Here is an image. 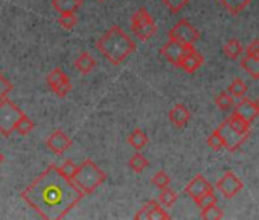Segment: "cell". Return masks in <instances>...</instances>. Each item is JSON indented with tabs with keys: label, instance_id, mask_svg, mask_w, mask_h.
<instances>
[{
	"label": "cell",
	"instance_id": "obj_1",
	"mask_svg": "<svg viewBox=\"0 0 259 220\" xmlns=\"http://www.w3.org/2000/svg\"><path fill=\"white\" fill-rule=\"evenodd\" d=\"M82 197V191L54 164L22 191V199L46 220L64 218Z\"/></svg>",
	"mask_w": 259,
	"mask_h": 220
},
{
	"label": "cell",
	"instance_id": "obj_2",
	"mask_svg": "<svg viewBox=\"0 0 259 220\" xmlns=\"http://www.w3.org/2000/svg\"><path fill=\"white\" fill-rule=\"evenodd\" d=\"M96 49L114 66L123 63L130 55L136 51L135 42L130 39L126 32H123L119 26H111L107 32H104L98 42Z\"/></svg>",
	"mask_w": 259,
	"mask_h": 220
},
{
	"label": "cell",
	"instance_id": "obj_3",
	"mask_svg": "<svg viewBox=\"0 0 259 220\" xmlns=\"http://www.w3.org/2000/svg\"><path fill=\"white\" fill-rule=\"evenodd\" d=\"M105 179H107V174L92 159H87L79 167H76V171L70 180L85 196V194H92L99 185L105 182Z\"/></svg>",
	"mask_w": 259,
	"mask_h": 220
},
{
	"label": "cell",
	"instance_id": "obj_4",
	"mask_svg": "<svg viewBox=\"0 0 259 220\" xmlns=\"http://www.w3.org/2000/svg\"><path fill=\"white\" fill-rule=\"evenodd\" d=\"M23 114L25 112H22V108L11 99L5 98L0 101V133L2 136L10 138L13 135L16 123Z\"/></svg>",
	"mask_w": 259,
	"mask_h": 220
},
{
	"label": "cell",
	"instance_id": "obj_5",
	"mask_svg": "<svg viewBox=\"0 0 259 220\" xmlns=\"http://www.w3.org/2000/svg\"><path fill=\"white\" fill-rule=\"evenodd\" d=\"M132 31L142 42L150 40L157 32L156 22H154V19L151 17V14L148 13L147 8L142 7L133 14V17H132Z\"/></svg>",
	"mask_w": 259,
	"mask_h": 220
},
{
	"label": "cell",
	"instance_id": "obj_6",
	"mask_svg": "<svg viewBox=\"0 0 259 220\" xmlns=\"http://www.w3.org/2000/svg\"><path fill=\"white\" fill-rule=\"evenodd\" d=\"M168 37L169 40H176L179 43H183V45H189V46H194V43L200 39V32L186 20H180L177 22L168 32Z\"/></svg>",
	"mask_w": 259,
	"mask_h": 220
},
{
	"label": "cell",
	"instance_id": "obj_7",
	"mask_svg": "<svg viewBox=\"0 0 259 220\" xmlns=\"http://www.w3.org/2000/svg\"><path fill=\"white\" fill-rule=\"evenodd\" d=\"M46 81H48V86L51 87V90L60 98H64L72 90V84H70V80H69L67 74L60 67L51 70Z\"/></svg>",
	"mask_w": 259,
	"mask_h": 220
},
{
	"label": "cell",
	"instance_id": "obj_8",
	"mask_svg": "<svg viewBox=\"0 0 259 220\" xmlns=\"http://www.w3.org/2000/svg\"><path fill=\"white\" fill-rule=\"evenodd\" d=\"M217 132L221 135V138H223V142H224V149H227L229 152H235V150H238L244 142H245V139H247V136H244V135H241V133H238L230 124H229V121L226 120L224 123H221L220 124V127L217 129Z\"/></svg>",
	"mask_w": 259,
	"mask_h": 220
},
{
	"label": "cell",
	"instance_id": "obj_9",
	"mask_svg": "<svg viewBox=\"0 0 259 220\" xmlns=\"http://www.w3.org/2000/svg\"><path fill=\"white\" fill-rule=\"evenodd\" d=\"M217 188L224 197L232 199L242 190V182L235 176L233 171H226L223 177L217 182Z\"/></svg>",
	"mask_w": 259,
	"mask_h": 220
},
{
	"label": "cell",
	"instance_id": "obj_10",
	"mask_svg": "<svg viewBox=\"0 0 259 220\" xmlns=\"http://www.w3.org/2000/svg\"><path fill=\"white\" fill-rule=\"evenodd\" d=\"M135 218L136 220H168L169 214L160 206L157 200H150L135 214Z\"/></svg>",
	"mask_w": 259,
	"mask_h": 220
},
{
	"label": "cell",
	"instance_id": "obj_11",
	"mask_svg": "<svg viewBox=\"0 0 259 220\" xmlns=\"http://www.w3.org/2000/svg\"><path fill=\"white\" fill-rule=\"evenodd\" d=\"M192 46L189 45H183V43H179L176 40H169L166 45H163V48L160 49V54L174 66L179 67V63L180 60L185 57V54L191 49Z\"/></svg>",
	"mask_w": 259,
	"mask_h": 220
},
{
	"label": "cell",
	"instance_id": "obj_12",
	"mask_svg": "<svg viewBox=\"0 0 259 220\" xmlns=\"http://www.w3.org/2000/svg\"><path fill=\"white\" fill-rule=\"evenodd\" d=\"M72 139L63 132V130H55L49 135L48 141H46V147L55 153V155H63L66 153L70 147H72Z\"/></svg>",
	"mask_w": 259,
	"mask_h": 220
},
{
	"label": "cell",
	"instance_id": "obj_13",
	"mask_svg": "<svg viewBox=\"0 0 259 220\" xmlns=\"http://www.w3.org/2000/svg\"><path fill=\"white\" fill-rule=\"evenodd\" d=\"M186 194L195 202L198 197H201L203 194L209 193V191H213V187L209 184V180L206 177H203L201 174H197L185 188Z\"/></svg>",
	"mask_w": 259,
	"mask_h": 220
},
{
	"label": "cell",
	"instance_id": "obj_14",
	"mask_svg": "<svg viewBox=\"0 0 259 220\" xmlns=\"http://www.w3.org/2000/svg\"><path fill=\"white\" fill-rule=\"evenodd\" d=\"M203 63H204V58H203V55L197 51V49H194V46L185 54V57L180 60V63H179V67H182L185 72H188V74H194V72H197L201 66H203Z\"/></svg>",
	"mask_w": 259,
	"mask_h": 220
},
{
	"label": "cell",
	"instance_id": "obj_15",
	"mask_svg": "<svg viewBox=\"0 0 259 220\" xmlns=\"http://www.w3.org/2000/svg\"><path fill=\"white\" fill-rule=\"evenodd\" d=\"M235 112H236L241 118H244L247 123H250V124H251V121H254V120L257 118V115H259V114H257V110H256L254 102H253L251 99L245 98V96L239 98L238 104L235 105Z\"/></svg>",
	"mask_w": 259,
	"mask_h": 220
},
{
	"label": "cell",
	"instance_id": "obj_16",
	"mask_svg": "<svg viewBox=\"0 0 259 220\" xmlns=\"http://www.w3.org/2000/svg\"><path fill=\"white\" fill-rule=\"evenodd\" d=\"M189 120H191V112L183 104H177L169 110V121L177 129H183L189 123Z\"/></svg>",
	"mask_w": 259,
	"mask_h": 220
},
{
	"label": "cell",
	"instance_id": "obj_17",
	"mask_svg": "<svg viewBox=\"0 0 259 220\" xmlns=\"http://www.w3.org/2000/svg\"><path fill=\"white\" fill-rule=\"evenodd\" d=\"M52 7L60 14L76 13L82 7V0H52Z\"/></svg>",
	"mask_w": 259,
	"mask_h": 220
},
{
	"label": "cell",
	"instance_id": "obj_18",
	"mask_svg": "<svg viewBox=\"0 0 259 220\" xmlns=\"http://www.w3.org/2000/svg\"><path fill=\"white\" fill-rule=\"evenodd\" d=\"M95 66H96V60L89 52H81L79 57L75 60V67L84 75L92 72L95 69Z\"/></svg>",
	"mask_w": 259,
	"mask_h": 220
},
{
	"label": "cell",
	"instance_id": "obj_19",
	"mask_svg": "<svg viewBox=\"0 0 259 220\" xmlns=\"http://www.w3.org/2000/svg\"><path fill=\"white\" fill-rule=\"evenodd\" d=\"M227 121H229V124H230L238 133H241V135H244V136L248 138V135H250V123H247L244 118H241L236 112H232L230 117L227 118Z\"/></svg>",
	"mask_w": 259,
	"mask_h": 220
},
{
	"label": "cell",
	"instance_id": "obj_20",
	"mask_svg": "<svg viewBox=\"0 0 259 220\" xmlns=\"http://www.w3.org/2000/svg\"><path fill=\"white\" fill-rule=\"evenodd\" d=\"M241 67L251 75L254 80L259 78V57H251V55H245L241 60Z\"/></svg>",
	"mask_w": 259,
	"mask_h": 220
},
{
	"label": "cell",
	"instance_id": "obj_21",
	"mask_svg": "<svg viewBox=\"0 0 259 220\" xmlns=\"http://www.w3.org/2000/svg\"><path fill=\"white\" fill-rule=\"evenodd\" d=\"M126 141H128V144L132 145L135 150H142L148 144V136L145 135L144 130L136 129V130H133L132 133H130V136H128Z\"/></svg>",
	"mask_w": 259,
	"mask_h": 220
},
{
	"label": "cell",
	"instance_id": "obj_22",
	"mask_svg": "<svg viewBox=\"0 0 259 220\" xmlns=\"http://www.w3.org/2000/svg\"><path fill=\"white\" fill-rule=\"evenodd\" d=\"M218 2L232 14V16H236L239 14L251 0H218Z\"/></svg>",
	"mask_w": 259,
	"mask_h": 220
},
{
	"label": "cell",
	"instance_id": "obj_23",
	"mask_svg": "<svg viewBox=\"0 0 259 220\" xmlns=\"http://www.w3.org/2000/svg\"><path fill=\"white\" fill-rule=\"evenodd\" d=\"M34 127H35L34 121H32L26 114H23V115L19 118V121L16 123L14 132H17V133L22 135V136H26V135H29V133L34 130Z\"/></svg>",
	"mask_w": 259,
	"mask_h": 220
},
{
	"label": "cell",
	"instance_id": "obj_24",
	"mask_svg": "<svg viewBox=\"0 0 259 220\" xmlns=\"http://www.w3.org/2000/svg\"><path fill=\"white\" fill-rule=\"evenodd\" d=\"M223 51H224V54H226L227 58L236 60V58H239V55L242 54V46H241V43H239L236 39H230V40L224 45Z\"/></svg>",
	"mask_w": 259,
	"mask_h": 220
},
{
	"label": "cell",
	"instance_id": "obj_25",
	"mask_svg": "<svg viewBox=\"0 0 259 220\" xmlns=\"http://www.w3.org/2000/svg\"><path fill=\"white\" fill-rule=\"evenodd\" d=\"M215 104L218 105L220 110L227 112V110H230L235 105V98L229 92H221L215 96Z\"/></svg>",
	"mask_w": 259,
	"mask_h": 220
},
{
	"label": "cell",
	"instance_id": "obj_26",
	"mask_svg": "<svg viewBox=\"0 0 259 220\" xmlns=\"http://www.w3.org/2000/svg\"><path fill=\"white\" fill-rule=\"evenodd\" d=\"M128 165H130V168H132L135 173H142V171L150 165V162L147 161V158H145L144 155L135 153V155L132 156V159H130Z\"/></svg>",
	"mask_w": 259,
	"mask_h": 220
},
{
	"label": "cell",
	"instance_id": "obj_27",
	"mask_svg": "<svg viewBox=\"0 0 259 220\" xmlns=\"http://www.w3.org/2000/svg\"><path fill=\"white\" fill-rule=\"evenodd\" d=\"M177 193L176 191H172L169 187H166V188H163L162 191H160V194H159V203L160 205H163V206H166V208H169V206H172L176 202H177Z\"/></svg>",
	"mask_w": 259,
	"mask_h": 220
},
{
	"label": "cell",
	"instance_id": "obj_28",
	"mask_svg": "<svg viewBox=\"0 0 259 220\" xmlns=\"http://www.w3.org/2000/svg\"><path fill=\"white\" fill-rule=\"evenodd\" d=\"M229 93H230L233 98H242V96H245V93H247V84H245L242 80L235 78V80L230 83V86H229Z\"/></svg>",
	"mask_w": 259,
	"mask_h": 220
},
{
	"label": "cell",
	"instance_id": "obj_29",
	"mask_svg": "<svg viewBox=\"0 0 259 220\" xmlns=\"http://www.w3.org/2000/svg\"><path fill=\"white\" fill-rule=\"evenodd\" d=\"M78 23V19L75 16V13H66V14H61L60 19H58V25L63 28V29H73Z\"/></svg>",
	"mask_w": 259,
	"mask_h": 220
},
{
	"label": "cell",
	"instance_id": "obj_30",
	"mask_svg": "<svg viewBox=\"0 0 259 220\" xmlns=\"http://www.w3.org/2000/svg\"><path fill=\"white\" fill-rule=\"evenodd\" d=\"M223 211L217 206V203L215 205H210V206H207V208H204V209H201V218H206V220H220V218H223Z\"/></svg>",
	"mask_w": 259,
	"mask_h": 220
},
{
	"label": "cell",
	"instance_id": "obj_31",
	"mask_svg": "<svg viewBox=\"0 0 259 220\" xmlns=\"http://www.w3.org/2000/svg\"><path fill=\"white\" fill-rule=\"evenodd\" d=\"M151 184H153L154 187H157V188L163 190V188L169 187V184H171V177H169L163 170H160V171H157V173L153 176Z\"/></svg>",
	"mask_w": 259,
	"mask_h": 220
},
{
	"label": "cell",
	"instance_id": "obj_32",
	"mask_svg": "<svg viewBox=\"0 0 259 220\" xmlns=\"http://www.w3.org/2000/svg\"><path fill=\"white\" fill-rule=\"evenodd\" d=\"M165 7L172 13V14H177L180 13L185 7H188L189 0H163Z\"/></svg>",
	"mask_w": 259,
	"mask_h": 220
},
{
	"label": "cell",
	"instance_id": "obj_33",
	"mask_svg": "<svg viewBox=\"0 0 259 220\" xmlns=\"http://www.w3.org/2000/svg\"><path fill=\"white\" fill-rule=\"evenodd\" d=\"M195 203L198 205L200 209H204V208H207V206H210V205H215V203H217V197H215L213 191H209V193L203 194L201 197H198V199L195 200Z\"/></svg>",
	"mask_w": 259,
	"mask_h": 220
},
{
	"label": "cell",
	"instance_id": "obj_34",
	"mask_svg": "<svg viewBox=\"0 0 259 220\" xmlns=\"http://www.w3.org/2000/svg\"><path fill=\"white\" fill-rule=\"evenodd\" d=\"M13 83L10 81V80H7L5 78V75L0 72V101L2 99H5V98H8V93L13 90Z\"/></svg>",
	"mask_w": 259,
	"mask_h": 220
},
{
	"label": "cell",
	"instance_id": "obj_35",
	"mask_svg": "<svg viewBox=\"0 0 259 220\" xmlns=\"http://www.w3.org/2000/svg\"><path fill=\"white\" fill-rule=\"evenodd\" d=\"M207 145L212 149V150H215V152H220V150H223L224 149V142H223V138H221V135L215 130L209 138H207Z\"/></svg>",
	"mask_w": 259,
	"mask_h": 220
},
{
	"label": "cell",
	"instance_id": "obj_36",
	"mask_svg": "<svg viewBox=\"0 0 259 220\" xmlns=\"http://www.w3.org/2000/svg\"><path fill=\"white\" fill-rule=\"evenodd\" d=\"M58 168H60L61 174H63L64 177H67V179H72V177H73V174H75V171H76V165H75V164H73V161H70V159L64 161V162H63V165H61V167H58Z\"/></svg>",
	"mask_w": 259,
	"mask_h": 220
},
{
	"label": "cell",
	"instance_id": "obj_37",
	"mask_svg": "<svg viewBox=\"0 0 259 220\" xmlns=\"http://www.w3.org/2000/svg\"><path fill=\"white\" fill-rule=\"evenodd\" d=\"M247 55H251V57H259V40H253L248 46H247Z\"/></svg>",
	"mask_w": 259,
	"mask_h": 220
},
{
	"label": "cell",
	"instance_id": "obj_38",
	"mask_svg": "<svg viewBox=\"0 0 259 220\" xmlns=\"http://www.w3.org/2000/svg\"><path fill=\"white\" fill-rule=\"evenodd\" d=\"M253 102H254V105H256V110H257V114H259V98H256Z\"/></svg>",
	"mask_w": 259,
	"mask_h": 220
},
{
	"label": "cell",
	"instance_id": "obj_39",
	"mask_svg": "<svg viewBox=\"0 0 259 220\" xmlns=\"http://www.w3.org/2000/svg\"><path fill=\"white\" fill-rule=\"evenodd\" d=\"M4 161H5V156H4L2 153H0V165H2V164H4Z\"/></svg>",
	"mask_w": 259,
	"mask_h": 220
},
{
	"label": "cell",
	"instance_id": "obj_40",
	"mask_svg": "<svg viewBox=\"0 0 259 220\" xmlns=\"http://www.w3.org/2000/svg\"><path fill=\"white\" fill-rule=\"evenodd\" d=\"M98 2H104V0H98Z\"/></svg>",
	"mask_w": 259,
	"mask_h": 220
}]
</instances>
